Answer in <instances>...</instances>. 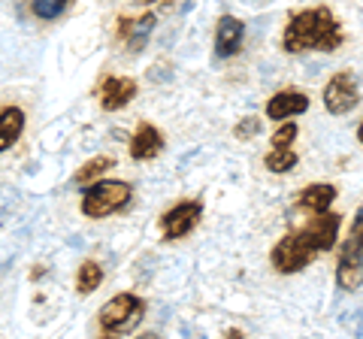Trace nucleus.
<instances>
[{
    "mask_svg": "<svg viewBox=\"0 0 363 339\" xmlns=\"http://www.w3.org/2000/svg\"><path fill=\"white\" fill-rule=\"evenodd\" d=\"M342 46V28L330 6H312L297 13L281 37V49L288 55L300 52H336Z\"/></svg>",
    "mask_w": 363,
    "mask_h": 339,
    "instance_id": "f257e3e1",
    "label": "nucleus"
},
{
    "mask_svg": "<svg viewBox=\"0 0 363 339\" xmlns=\"http://www.w3.org/2000/svg\"><path fill=\"white\" fill-rule=\"evenodd\" d=\"M143 318H145L143 297H136V294H118V297L104 303L97 324L106 336H124V333H133L143 324Z\"/></svg>",
    "mask_w": 363,
    "mask_h": 339,
    "instance_id": "f03ea898",
    "label": "nucleus"
},
{
    "mask_svg": "<svg viewBox=\"0 0 363 339\" xmlns=\"http://www.w3.org/2000/svg\"><path fill=\"white\" fill-rule=\"evenodd\" d=\"M133 197V188L121 179H109V182H94L91 188H85V197H82V216L85 218H106V216H116L124 206L130 203Z\"/></svg>",
    "mask_w": 363,
    "mask_h": 339,
    "instance_id": "7ed1b4c3",
    "label": "nucleus"
},
{
    "mask_svg": "<svg viewBox=\"0 0 363 339\" xmlns=\"http://www.w3.org/2000/svg\"><path fill=\"white\" fill-rule=\"evenodd\" d=\"M336 285L342 291H357L363 285V206L351 221L348 243L336 264Z\"/></svg>",
    "mask_w": 363,
    "mask_h": 339,
    "instance_id": "20e7f679",
    "label": "nucleus"
},
{
    "mask_svg": "<svg viewBox=\"0 0 363 339\" xmlns=\"http://www.w3.org/2000/svg\"><path fill=\"white\" fill-rule=\"evenodd\" d=\"M339 224H342V216H339V212L321 209V212H315V216L303 224V230L297 236L312 248L315 255H321V252H330V248L336 245Z\"/></svg>",
    "mask_w": 363,
    "mask_h": 339,
    "instance_id": "39448f33",
    "label": "nucleus"
},
{
    "mask_svg": "<svg viewBox=\"0 0 363 339\" xmlns=\"http://www.w3.org/2000/svg\"><path fill=\"white\" fill-rule=\"evenodd\" d=\"M312 257H315V252L300 240L297 233L281 236V240L272 245V252H269V261H272V267H276V273H285V276L306 269L312 264Z\"/></svg>",
    "mask_w": 363,
    "mask_h": 339,
    "instance_id": "423d86ee",
    "label": "nucleus"
},
{
    "mask_svg": "<svg viewBox=\"0 0 363 339\" xmlns=\"http://www.w3.org/2000/svg\"><path fill=\"white\" fill-rule=\"evenodd\" d=\"M360 104V85L348 70L336 73L324 88V109L330 116H345Z\"/></svg>",
    "mask_w": 363,
    "mask_h": 339,
    "instance_id": "0eeeda50",
    "label": "nucleus"
},
{
    "mask_svg": "<svg viewBox=\"0 0 363 339\" xmlns=\"http://www.w3.org/2000/svg\"><path fill=\"white\" fill-rule=\"evenodd\" d=\"M203 216V203L200 200H182L176 206H169L161 216V230L164 240H182L200 224Z\"/></svg>",
    "mask_w": 363,
    "mask_h": 339,
    "instance_id": "6e6552de",
    "label": "nucleus"
},
{
    "mask_svg": "<svg viewBox=\"0 0 363 339\" xmlns=\"http://www.w3.org/2000/svg\"><path fill=\"white\" fill-rule=\"evenodd\" d=\"M309 109V94L297 91V88H285V91H276L267 100V118L272 121H285L291 116H300V112Z\"/></svg>",
    "mask_w": 363,
    "mask_h": 339,
    "instance_id": "1a4fd4ad",
    "label": "nucleus"
},
{
    "mask_svg": "<svg viewBox=\"0 0 363 339\" xmlns=\"http://www.w3.org/2000/svg\"><path fill=\"white\" fill-rule=\"evenodd\" d=\"M136 97V82L130 76H109L100 88V106L106 112H118Z\"/></svg>",
    "mask_w": 363,
    "mask_h": 339,
    "instance_id": "9d476101",
    "label": "nucleus"
},
{
    "mask_svg": "<svg viewBox=\"0 0 363 339\" xmlns=\"http://www.w3.org/2000/svg\"><path fill=\"white\" fill-rule=\"evenodd\" d=\"M242 37H245V25L233 16H221L218 28H215V55L218 58H230L242 49Z\"/></svg>",
    "mask_w": 363,
    "mask_h": 339,
    "instance_id": "9b49d317",
    "label": "nucleus"
},
{
    "mask_svg": "<svg viewBox=\"0 0 363 339\" xmlns=\"http://www.w3.org/2000/svg\"><path fill=\"white\" fill-rule=\"evenodd\" d=\"M164 152V133L152 124H140L130 140V157L133 161H152Z\"/></svg>",
    "mask_w": 363,
    "mask_h": 339,
    "instance_id": "f8f14e48",
    "label": "nucleus"
},
{
    "mask_svg": "<svg viewBox=\"0 0 363 339\" xmlns=\"http://www.w3.org/2000/svg\"><path fill=\"white\" fill-rule=\"evenodd\" d=\"M21 130H25V112L18 106H6L0 112V152H6L21 137Z\"/></svg>",
    "mask_w": 363,
    "mask_h": 339,
    "instance_id": "ddd939ff",
    "label": "nucleus"
},
{
    "mask_svg": "<svg viewBox=\"0 0 363 339\" xmlns=\"http://www.w3.org/2000/svg\"><path fill=\"white\" fill-rule=\"evenodd\" d=\"M333 200H336V188H333V185L315 182V185H309V188H303L300 206L309 209V212H321V209H330Z\"/></svg>",
    "mask_w": 363,
    "mask_h": 339,
    "instance_id": "4468645a",
    "label": "nucleus"
},
{
    "mask_svg": "<svg viewBox=\"0 0 363 339\" xmlns=\"http://www.w3.org/2000/svg\"><path fill=\"white\" fill-rule=\"evenodd\" d=\"M100 282H104V267H100L97 261H85L82 267H79V273H76V291L82 294V297L94 294L100 288Z\"/></svg>",
    "mask_w": 363,
    "mask_h": 339,
    "instance_id": "2eb2a0df",
    "label": "nucleus"
},
{
    "mask_svg": "<svg viewBox=\"0 0 363 339\" xmlns=\"http://www.w3.org/2000/svg\"><path fill=\"white\" fill-rule=\"evenodd\" d=\"M109 167H116V157H106V155L91 157V161H88L85 167H79V173L73 176V182H76V185H91V182H94V179L104 176Z\"/></svg>",
    "mask_w": 363,
    "mask_h": 339,
    "instance_id": "dca6fc26",
    "label": "nucleus"
},
{
    "mask_svg": "<svg viewBox=\"0 0 363 339\" xmlns=\"http://www.w3.org/2000/svg\"><path fill=\"white\" fill-rule=\"evenodd\" d=\"M155 25H157V16H155V13H145L143 18H136V21H133L130 30H128L130 52H140V49L145 46V40H149V33L155 30Z\"/></svg>",
    "mask_w": 363,
    "mask_h": 339,
    "instance_id": "f3484780",
    "label": "nucleus"
},
{
    "mask_svg": "<svg viewBox=\"0 0 363 339\" xmlns=\"http://www.w3.org/2000/svg\"><path fill=\"white\" fill-rule=\"evenodd\" d=\"M297 152L294 149H272L267 157H264V167L269 170V173H291L294 167H297Z\"/></svg>",
    "mask_w": 363,
    "mask_h": 339,
    "instance_id": "a211bd4d",
    "label": "nucleus"
},
{
    "mask_svg": "<svg viewBox=\"0 0 363 339\" xmlns=\"http://www.w3.org/2000/svg\"><path fill=\"white\" fill-rule=\"evenodd\" d=\"M30 9H33V16L37 18H58L64 9H67V0H33L30 4Z\"/></svg>",
    "mask_w": 363,
    "mask_h": 339,
    "instance_id": "6ab92c4d",
    "label": "nucleus"
},
{
    "mask_svg": "<svg viewBox=\"0 0 363 339\" xmlns=\"http://www.w3.org/2000/svg\"><path fill=\"white\" fill-rule=\"evenodd\" d=\"M297 140V124L294 121H285V124H279L276 133H272V149H291V143Z\"/></svg>",
    "mask_w": 363,
    "mask_h": 339,
    "instance_id": "aec40b11",
    "label": "nucleus"
},
{
    "mask_svg": "<svg viewBox=\"0 0 363 339\" xmlns=\"http://www.w3.org/2000/svg\"><path fill=\"white\" fill-rule=\"evenodd\" d=\"M260 128H264V121L255 118V116H245V118L233 128V137H236V140H242V143H245V140H255L257 133H260Z\"/></svg>",
    "mask_w": 363,
    "mask_h": 339,
    "instance_id": "412c9836",
    "label": "nucleus"
},
{
    "mask_svg": "<svg viewBox=\"0 0 363 339\" xmlns=\"http://www.w3.org/2000/svg\"><path fill=\"white\" fill-rule=\"evenodd\" d=\"M227 336H233V339H245V333H242V330H227Z\"/></svg>",
    "mask_w": 363,
    "mask_h": 339,
    "instance_id": "4be33fe9",
    "label": "nucleus"
},
{
    "mask_svg": "<svg viewBox=\"0 0 363 339\" xmlns=\"http://www.w3.org/2000/svg\"><path fill=\"white\" fill-rule=\"evenodd\" d=\"M357 140L363 143V121H360V128H357Z\"/></svg>",
    "mask_w": 363,
    "mask_h": 339,
    "instance_id": "5701e85b",
    "label": "nucleus"
},
{
    "mask_svg": "<svg viewBox=\"0 0 363 339\" xmlns=\"http://www.w3.org/2000/svg\"><path fill=\"white\" fill-rule=\"evenodd\" d=\"M136 4H155V0H136Z\"/></svg>",
    "mask_w": 363,
    "mask_h": 339,
    "instance_id": "b1692460",
    "label": "nucleus"
}]
</instances>
